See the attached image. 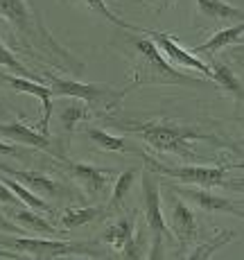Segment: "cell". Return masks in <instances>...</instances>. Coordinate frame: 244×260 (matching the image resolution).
I'll use <instances>...</instances> for the list:
<instances>
[{
  "mask_svg": "<svg viewBox=\"0 0 244 260\" xmlns=\"http://www.w3.org/2000/svg\"><path fill=\"white\" fill-rule=\"evenodd\" d=\"M0 16L21 34L27 50L43 54L54 66L82 75L84 63L63 43H59V39H54L34 0H0Z\"/></svg>",
  "mask_w": 244,
  "mask_h": 260,
  "instance_id": "1",
  "label": "cell"
},
{
  "mask_svg": "<svg viewBox=\"0 0 244 260\" xmlns=\"http://www.w3.org/2000/svg\"><path fill=\"white\" fill-rule=\"evenodd\" d=\"M120 129L138 134L149 147L158 149V152L181 154V156L192 158V161L199 158L195 149L199 141H215V138L197 132L195 127H183V124H170V122H131Z\"/></svg>",
  "mask_w": 244,
  "mask_h": 260,
  "instance_id": "2",
  "label": "cell"
},
{
  "mask_svg": "<svg viewBox=\"0 0 244 260\" xmlns=\"http://www.w3.org/2000/svg\"><path fill=\"white\" fill-rule=\"evenodd\" d=\"M133 48L138 52L136 63V84H186V86H201L203 82L192 79L188 75L179 73L174 66H170L161 50L152 39H133Z\"/></svg>",
  "mask_w": 244,
  "mask_h": 260,
  "instance_id": "3",
  "label": "cell"
},
{
  "mask_svg": "<svg viewBox=\"0 0 244 260\" xmlns=\"http://www.w3.org/2000/svg\"><path fill=\"white\" fill-rule=\"evenodd\" d=\"M147 170L156 174H165L170 179L186 183V186H197V188H217V186H231L242 192V181L240 183H228L226 174L233 166H163V163L154 161L143 154Z\"/></svg>",
  "mask_w": 244,
  "mask_h": 260,
  "instance_id": "4",
  "label": "cell"
},
{
  "mask_svg": "<svg viewBox=\"0 0 244 260\" xmlns=\"http://www.w3.org/2000/svg\"><path fill=\"white\" fill-rule=\"evenodd\" d=\"M43 77L50 82V91L59 98H77L86 104L95 102L102 109H116L118 102L124 98L127 88H109L102 84H82L77 79H63L52 73H43Z\"/></svg>",
  "mask_w": 244,
  "mask_h": 260,
  "instance_id": "5",
  "label": "cell"
},
{
  "mask_svg": "<svg viewBox=\"0 0 244 260\" xmlns=\"http://www.w3.org/2000/svg\"><path fill=\"white\" fill-rule=\"evenodd\" d=\"M0 244L16 251L27 253L29 258L41 260H54V258H71V256H86V258H99L97 251H93L86 244L77 242H61V240H41V238H0Z\"/></svg>",
  "mask_w": 244,
  "mask_h": 260,
  "instance_id": "6",
  "label": "cell"
},
{
  "mask_svg": "<svg viewBox=\"0 0 244 260\" xmlns=\"http://www.w3.org/2000/svg\"><path fill=\"white\" fill-rule=\"evenodd\" d=\"M143 202H145V219L149 226V236H152L149 256L158 258L163 240L167 238V222L163 217V199L161 192H158V179L154 177L152 170L143 174Z\"/></svg>",
  "mask_w": 244,
  "mask_h": 260,
  "instance_id": "7",
  "label": "cell"
},
{
  "mask_svg": "<svg viewBox=\"0 0 244 260\" xmlns=\"http://www.w3.org/2000/svg\"><path fill=\"white\" fill-rule=\"evenodd\" d=\"M0 172L7 174V177L16 179L21 186H25L27 190H32V192L41 194L43 199H61V197H75V192L71 188H66L63 183L54 181V179L46 177L43 172H39V170H16L12 166H5V163H0Z\"/></svg>",
  "mask_w": 244,
  "mask_h": 260,
  "instance_id": "8",
  "label": "cell"
},
{
  "mask_svg": "<svg viewBox=\"0 0 244 260\" xmlns=\"http://www.w3.org/2000/svg\"><path fill=\"white\" fill-rule=\"evenodd\" d=\"M143 34L149 37L156 48L161 50V54L167 59V61H174V63H181V66L190 68V71H197L199 75H203L206 79H211V66H208L203 59H199L197 54H192L190 50L181 48L177 43V39L172 34H165V32H154V29H143Z\"/></svg>",
  "mask_w": 244,
  "mask_h": 260,
  "instance_id": "9",
  "label": "cell"
},
{
  "mask_svg": "<svg viewBox=\"0 0 244 260\" xmlns=\"http://www.w3.org/2000/svg\"><path fill=\"white\" fill-rule=\"evenodd\" d=\"M61 163H63V168H66V172L71 174L79 186H84V190H86L91 197L104 194V190L111 186L113 179H116V170H111V168H95V166H91V163L71 161V158H66V156L61 158Z\"/></svg>",
  "mask_w": 244,
  "mask_h": 260,
  "instance_id": "10",
  "label": "cell"
},
{
  "mask_svg": "<svg viewBox=\"0 0 244 260\" xmlns=\"http://www.w3.org/2000/svg\"><path fill=\"white\" fill-rule=\"evenodd\" d=\"M0 82L7 84V86L16 93L32 95V98H37L39 102L43 104V118H41V122L37 124V132L48 134V124H50V118H52V98H54L50 86H43L37 79L21 77V75H7V73H0Z\"/></svg>",
  "mask_w": 244,
  "mask_h": 260,
  "instance_id": "11",
  "label": "cell"
},
{
  "mask_svg": "<svg viewBox=\"0 0 244 260\" xmlns=\"http://www.w3.org/2000/svg\"><path fill=\"white\" fill-rule=\"evenodd\" d=\"M102 240L107 244H111L113 249H118L124 258H141L143 256V249L138 247L136 217H133V215L120 217L118 222H113L109 229H104Z\"/></svg>",
  "mask_w": 244,
  "mask_h": 260,
  "instance_id": "12",
  "label": "cell"
},
{
  "mask_svg": "<svg viewBox=\"0 0 244 260\" xmlns=\"http://www.w3.org/2000/svg\"><path fill=\"white\" fill-rule=\"evenodd\" d=\"M0 136H5L7 141H12L16 145L43 149V152L52 154L54 158H63V149L57 147L48 134L37 132V129L27 127V124H23V122H0Z\"/></svg>",
  "mask_w": 244,
  "mask_h": 260,
  "instance_id": "13",
  "label": "cell"
},
{
  "mask_svg": "<svg viewBox=\"0 0 244 260\" xmlns=\"http://www.w3.org/2000/svg\"><path fill=\"white\" fill-rule=\"evenodd\" d=\"M174 194H181V197L190 199L192 204H197L199 208L208 213H228L242 217V202H233V199L220 197V194H213L211 188H186V186H172L170 188Z\"/></svg>",
  "mask_w": 244,
  "mask_h": 260,
  "instance_id": "14",
  "label": "cell"
},
{
  "mask_svg": "<svg viewBox=\"0 0 244 260\" xmlns=\"http://www.w3.org/2000/svg\"><path fill=\"white\" fill-rule=\"evenodd\" d=\"M170 217H172L174 238H177L181 244H190L199 238V224H197L195 213H192L174 192L170 194Z\"/></svg>",
  "mask_w": 244,
  "mask_h": 260,
  "instance_id": "15",
  "label": "cell"
},
{
  "mask_svg": "<svg viewBox=\"0 0 244 260\" xmlns=\"http://www.w3.org/2000/svg\"><path fill=\"white\" fill-rule=\"evenodd\" d=\"M242 32H244V23H235L231 25V27L222 29V32H215L208 41H203L201 46L192 48L190 52L192 54H208V57H213L215 52H220L222 48L226 46H233V43H242Z\"/></svg>",
  "mask_w": 244,
  "mask_h": 260,
  "instance_id": "16",
  "label": "cell"
},
{
  "mask_svg": "<svg viewBox=\"0 0 244 260\" xmlns=\"http://www.w3.org/2000/svg\"><path fill=\"white\" fill-rule=\"evenodd\" d=\"M197 9L208 21H233L242 23V7H233L226 0H195Z\"/></svg>",
  "mask_w": 244,
  "mask_h": 260,
  "instance_id": "17",
  "label": "cell"
},
{
  "mask_svg": "<svg viewBox=\"0 0 244 260\" xmlns=\"http://www.w3.org/2000/svg\"><path fill=\"white\" fill-rule=\"evenodd\" d=\"M9 219H14V222L18 224V226H23L25 231H34V233H43V236H57V226L54 224H50L46 217H41V213H34L32 208L29 211H25L23 206L14 208L9 211Z\"/></svg>",
  "mask_w": 244,
  "mask_h": 260,
  "instance_id": "18",
  "label": "cell"
},
{
  "mask_svg": "<svg viewBox=\"0 0 244 260\" xmlns=\"http://www.w3.org/2000/svg\"><path fill=\"white\" fill-rule=\"evenodd\" d=\"M107 213V208L102 206H88V208H66L59 217L61 226L66 231H73V229H79L84 224H91L95 219H102V215Z\"/></svg>",
  "mask_w": 244,
  "mask_h": 260,
  "instance_id": "19",
  "label": "cell"
},
{
  "mask_svg": "<svg viewBox=\"0 0 244 260\" xmlns=\"http://www.w3.org/2000/svg\"><path fill=\"white\" fill-rule=\"evenodd\" d=\"M208 66H211V82L215 84V86H220L222 91H228L233 98L242 100V82L231 68L224 66V63H217V61L208 63Z\"/></svg>",
  "mask_w": 244,
  "mask_h": 260,
  "instance_id": "20",
  "label": "cell"
},
{
  "mask_svg": "<svg viewBox=\"0 0 244 260\" xmlns=\"http://www.w3.org/2000/svg\"><path fill=\"white\" fill-rule=\"evenodd\" d=\"M88 116H91V113H88V104L77 98H71V102H66L61 107V111H59V120H61V124L68 132H73L79 122L88 120Z\"/></svg>",
  "mask_w": 244,
  "mask_h": 260,
  "instance_id": "21",
  "label": "cell"
},
{
  "mask_svg": "<svg viewBox=\"0 0 244 260\" xmlns=\"http://www.w3.org/2000/svg\"><path fill=\"white\" fill-rule=\"evenodd\" d=\"M136 174H138L136 168H129V170H124V172L116 174V181H113V192H111V199H109V208H111V211H116V208L122 206L124 197H127V194L131 192V188H133Z\"/></svg>",
  "mask_w": 244,
  "mask_h": 260,
  "instance_id": "22",
  "label": "cell"
},
{
  "mask_svg": "<svg viewBox=\"0 0 244 260\" xmlns=\"http://www.w3.org/2000/svg\"><path fill=\"white\" fill-rule=\"evenodd\" d=\"M77 3H82L84 7H88L93 14H97V16H102L104 21L113 23L116 27H122V29H129V32H143V27H138V25H131L127 21H122L118 14H113L111 9H109V0H77Z\"/></svg>",
  "mask_w": 244,
  "mask_h": 260,
  "instance_id": "23",
  "label": "cell"
},
{
  "mask_svg": "<svg viewBox=\"0 0 244 260\" xmlns=\"http://www.w3.org/2000/svg\"><path fill=\"white\" fill-rule=\"evenodd\" d=\"M86 136L91 138L97 147L102 149H109V152H133V147L129 145L124 138H118L113 134H107L102 129H95V127H86Z\"/></svg>",
  "mask_w": 244,
  "mask_h": 260,
  "instance_id": "24",
  "label": "cell"
},
{
  "mask_svg": "<svg viewBox=\"0 0 244 260\" xmlns=\"http://www.w3.org/2000/svg\"><path fill=\"white\" fill-rule=\"evenodd\" d=\"M237 233L235 231H222V233H217L215 238H213V242H208V244H201V247L197 249L195 253H190V258L192 260H201V258H211L213 253L217 251L220 247H224L226 242H231V240H235Z\"/></svg>",
  "mask_w": 244,
  "mask_h": 260,
  "instance_id": "25",
  "label": "cell"
},
{
  "mask_svg": "<svg viewBox=\"0 0 244 260\" xmlns=\"http://www.w3.org/2000/svg\"><path fill=\"white\" fill-rule=\"evenodd\" d=\"M0 66H5V68H12L14 73H18L21 77H29V79H39L34 73H29V68H25L21 61L16 59V54L12 52L7 46H5L3 41H0Z\"/></svg>",
  "mask_w": 244,
  "mask_h": 260,
  "instance_id": "26",
  "label": "cell"
},
{
  "mask_svg": "<svg viewBox=\"0 0 244 260\" xmlns=\"http://www.w3.org/2000/svg\"><path fill=\"white\" fill-rule=\"evenodd\" d=\"M0 204L3 206H14V208H18V206H23V202L16 197V194L12 192L7 186H5L3 181H0Z\"/></svg>",
  "mask_w": 244,
  "mask_h": 260,
  "instance_id": "27",
  "label": "cell"
},
{
  "mask_svg": "<svg viewBox=\"0 0 244 260\" xmlns=\"http://www.w3.org/2000/svg\"><path fill=\"white\" fill-rule=\"evenodd\" d=\"M0 154H3V156H18V158H23V156H27L29 152L23 147V145H9V143L0 141Z\"/></svg>",
  "mask_w": 244,
  "mask_h": 260,
  "instance_id": "28",
  "label": "cell"
},
{
  "mask_svg": "<svg viewBox=\"0 0 244 260\" xmlns=\"http://www.w3.org/2000/svg\"><path fill=\"white\" fill-rule=\"evenodd\" d=\"M0 233H14V236H25V229L18 226L14 219H7L0 215Z\"/></svg>",
  "mask_w": 244,
  "mask_h": 260,
  "instance_id": "29",
  "label": "cell"
},
{
  "mask_svg": "<svg viewBox=\"0 0 244 260\" xmlns=\"http://www.w3.org/2000/svg\"><path fill=\"white\" fill-rule=\"evenodd\" d=\"M23 253H14L7 247H0V260H21Z\"/></svg>",
  "mask_w": 244,
  "mask_h": 260,
  "instance_id": "30",
  "label": "cell"
},
{
  "mask_svg": "<svg viewBox=\"0 0 244 260\" xmlns=\"http://www.w3.org/2000/svg\"><path fill=\"white\" fill-rule=\"evenodd\" d=\"M147 3H158V7L165 9V7H172L174 0H147Z\"/></svg>",
  "mask_w": 244,
  "mask_h": 260,
  "instance_id": "31",
  "label": "cell"
}]
</instances>
